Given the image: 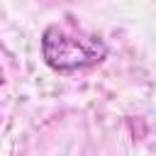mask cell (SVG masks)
Listing matches in <instances>:
<instances>
[{
	"label": "cell",
	"mask_w": 156,
	"mask_h": 156,
	"mask_svg": "<svg viewBox=\"0 0 156 156\" xmlns=\"http://www.w3.org/2000/svg\"><path fill=\"white\" fill-rule=\"evenodd\" d=\"M41 54L49 68L71 73L78 68H90L107 56V46L95 34H83L66 29L61 24H51L41 37Z\"/></svg>",
	"instance_id": "6da1fadb"
}]
</instances>
